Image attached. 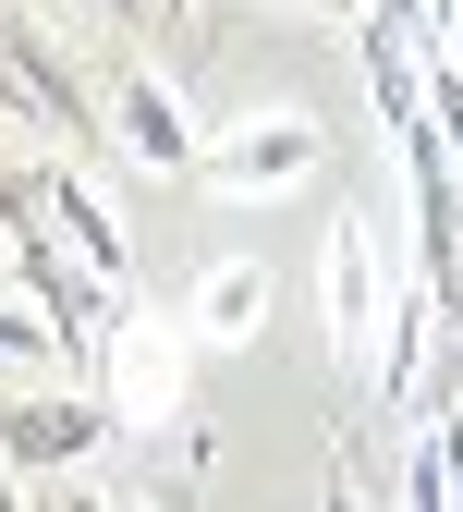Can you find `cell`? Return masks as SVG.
Instances as JSON below:
<instances>
[{
    "instance_id": "6da1fadb",
    "label": "cell",
    "mask_w": 463,
    "mask_h": 512,
    "mask_svg": "<svg viewBox=\"0 0 463 512\" xmlns=\"http://www.w3.org/2000/svg\"><path fill=\"white\" fill-rule=\"evenodd\" d=\"M0 256H13V293L61 330V366H74V391H86V378H98V330H110V281L61 244L37 171H0Z\"/></svg>"
},
{
    "instance_id": "7a4b0ae2",
    "label": "cell",
    "mask_w": 463,
    "mask_h": 512,
    "mask_svg": "<svg viewBox=\"0 0 463 512\" xmlns=\"http://www.w3.org/2000/svg\"><path fill=\"white\" fill-rule=\"evenodd\" d=\"M195 342L183 317H159V305H110V330H98V378L86 391L110 403V427H171L183 415V391H195Z\"/></svg>"
},
{
    "instance_id": "3957f363",
    "label": "cell",
    "mask_w": 463,
    "mask_h": 512,
    "mask_svg": "<svg viewBox=\"0 0 463 512\" xmlns=\"http://www.w3.org/2000/svg\"><path fill=\"white\" fill-rule=\"evenodd\" d=\"M317 159H329L317 122H305V110H269V122H232V135H208L195 183H208V196H232V208H256V196H293Z\"/></svg>"
},
{
    "instance_id": "277c9868",
    "label": "cell",
    "mask_w": 463,
    "mask_h": 512,
    "mask_svg": "<svg viewBox=\"0 0 463 512\" xmlns=\"http://www.w3.org/2000/svg\"><path fill=\"white\" fill-rule=\"evenodd\" d=\"M98 439H110V403L98 391H13V403H0L13 476H74V464H98Z\"/></svg>"
},
{
    "instance_id": "5b68a950",
    "label": "cell",
    "mask_w": 463,
    "mask_h": 512,
    "mask_svg": "<svg viewBox=\"0 0 463 512\" xmlns=\"http://www.w3.org/2000/svg\"><path fill=\"white\" fill-rule=\"evenodd\" d=\"M378 317H390V244H378V220L366 208H342L329 220V354H378Z\"/></svg>"
},
{
    "instance_id": "8992f818",
    "label": "cell",
    "mask_w": 463,
    "mask_h": 512,
    "mask_svg": "<svg viewBox=\"0 0 463 512\" xmlns=\"http://www.w3.org/2000/svg\"><path fill=\"white\" fill-rule=\"evenodd\" d=\"M110 135H122V159H135V171H195V159H208L195 110L171 98V74H147V61L110 86Z\"/></svg>"
},
{
    "instance_id": "52a82bcc",
    "label": "cell",
    "mask_w": 463,
    "mask_h": 512,
    "mask_svg": "<svg viewBox=\"0 0 463 512\" xmlns=\"http://www.w3.org/2000/svg\"><path fill=\"white\" fill-rule=\"evenodd\" d=\"M37 196H49V220H61V244H74L86 256V269L122 293V281H135V256H122V208L98 196V183H86V159H37Z\"/></svg>"
},
{
    "instance_id": "ba28073f",
    "label": "cell",
    "mask_w": 463,
    "mask_h": 512,
    "mask_svg": "<svg viewBox=\"0 0 463 512\" xmlns=\"http://www.w3.org/2000/svg\"><path fill=\"white\" fill-rule=\"evenodd\" d=\"M0 74H13V98H25L37 122H61V147L98 135V110H86V86H74V61L49 49V25H0Z\"/></svg>"
},
{
    "instance_id": "9c48e42d",
    "label": "cell",
    "mask_w": 463,
    "mask_h": 512,
    "mask_svg": "<svg viewBox=\"0 0 463 512\" xmlns=\"http://www.w3.org/2000/svg\"><path fill=\"white\" fill-rule=\"evenodd\" d=\"M183 330L208 342V354L256 342V330H269V269H256V256H220V269L195 281V317H183Z\"/></svg>"
},
{
    "instance_id": "30bf717a",
    "label": "cell",
    "mask_w": 463,
    "mask_h": 512,
    "mask_svg": "<svg viewBox=\"0 0 463 512\" xmlns=\"http://www.w3.org/2000/svg\"><path fill=\"white\" fill-rule=\"evenodd\" d=\"M451 403H427V427L403 439V512H463V488H451Z\"/></svg>"
},
{
    "instance_id": "8fae6325",
    "label": "cell",
    "mask_w": 463,
    "mask_h": 512,
    "mask_svg": "<svg viewBox=\"0 0 463 512\" xmlns=\"http://www.w3.org/2000/svg\"><path fill=\"white\" fill-rule=\"evenodd\" d=\"M0 354H61V330H49L25 293H0Z\"/></svg>"
},
{
    "instance_id": "7c38bea8",
    "label": "cell",
    "mask_w": 463,
    "mask_h": 512,
    "mask_svg": "<svg viewBox=\"0 0 463 512\" xmlns=\"http://www.w3.org/2000/svg\"><path fill=\"white\" fill-rule=\"evenodd\" d=\"M0 512H37V500H25V476H13V452H0Z\"/></svg>"
},
{
    "instance_id": "4fadbf2b",
    "label": "cell",
    "mask_w": 463,
    "mask_h": 512,
    "mask_svg": "<svg viewBox=\"0 0 463 512\" xmlns=\"http://www.w3.org/2000/svg\"><path fill=\"white\" fill-rule=\"evenodd\" d=\"M49 512H122V500H98V488H61V500H49Z\"/></svg>"
},
{
    "instance_id": "5bb4252c",
    "label": "cell",
    "mask_w": 463,
    "mask_h": 512,
    "mask_svg": "<svg viewBox=\"0 0 463 512\" xmlns=\"http://www.w3.org/2000/svg\"><path fill=\"white\" fill-rule=\"evenodd\" d=\"M183 13H195V0H159V25H183Z\"/></svg>"
},
{
    "instance_id": "9a60e30c",
    "label": "cell",
    "mask_w": 463,
    "mask_h": 512,
    "mask_svg": "<svg viewBox=\"0 0 463 512\" xmlns=\"http://www.w3.org/2000/svg\"><path fill=\"white\" fill-rule=\"evenodd\" d=\"M0 110H25V98H13V74H0ZM25 122H37V110H25Z\"/></svg>"
},
{
    "instance_id": "2e32d148",
    "label": "cell",
    "mask_w": 463,
    "mask_h": 512,
    "mask_svg": "<svg viewBox=\"0 0 463 512\" xmlns=\"http://www.w3.org/2000/svg\"><path fill=\"white\" fill-rule=\"evenodd\" d=\"M122 512H159V500H122Z\"/></svg>"
},
{
    "instance_id": "e0dca14e",
    "label": "cell",
    "mask_w": 463,
    "mask_h": 512,
    "mask_svg": "<svg viewBox=\"0 0 463 512\" xmlns=\"http://www.w3.org/2000/svg\"><path fill=\"white\" fill-rule=\"evenodd\" d=\"M61 13H86V0H61Z\"/></svg>"
}]
</instances>
